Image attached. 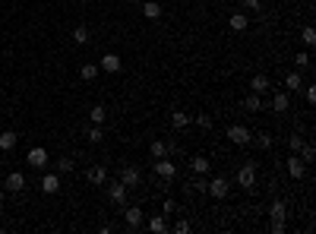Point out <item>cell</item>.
<instances>
[{"instance_id":"32","label":"cell","mask_w":316,"mask_h":234,"mask_svg":"<svg viewBox=\"0 0 316 234\" xmlns=\"http://www.w3.org/2000/svg\"><path fill=\"white\" fill-rule=\"evenodd\" d=\"M313 155H316L313 143H304V146H300V158H304V162H313Z\"/></svg>"},{"instance_id":"16","label":"cell","mask_w":316,"mask_h":234,"mask_svg":"<svg viewBox=\"0 0 316 234\" xmlns=\"http://www.w3.org/2000/svg\"><path fill=\"white\" fill-rule=\"evenodd\" d=\"M98 66H102L105 73H120V57H117V54H105Z\"/></svg>"},{"instance_id":"4","label":"cell","mask_w":316,"mask_h":234,"mask_svg":"<svg viewBox=\"0 0 316 234\" xmlns=\"http://www.w3.org/2000/svg\"><path fill=\"white\" fill-rule=\"evenodd\" d=\"M120 184L130 190V187H139L143 184V171H139V165H126L124 171H120Z\"/></svg>"},{"instance_id":"26","label":"cell","mask_w":316,"mask_h":234,"mask_svg":"<svg viewBox=\"0 0 316 234\" xmlns=\"http://www.w3.org/2000/svg\"><path fill=\"white\" fill-rule=\"evenodd\" d=\"M269 215H272V218H285V215H288V206L281 203V199H275L272 209H269Z\"/></svg>"},{"instance_id":"9","label":"cell","mask_w":316,"mask_h":234,"mask_svg":"<svg viewBox=\"0 0 316 234\" xmlns=\"http://www.w3.org/2000/svg\"><path fill=\"white\" fill-rule=\"evenodd\" d=\"M250 92H256V95H266V92H272V79H269L266 73H256V76L250 79Z\"/></svg>"},{"instance_id":"14","label":"cell","mask_w":316,"mask_h":234,"mask_svg":"<svg viewBox=\"0 0 316 234\" xmlns=\"http://www.w3.org/2000/svg\"><path fill=\"white\" fill-rule=\"evenodd\" d=\"M6 190H13V193H19V190H25V177L19 174V171H13V174H6Z\"/></svg>"},{"instance_id":"3","label":"cell","mask_w":316,"mask_h":234,"mask_svg":"<svg viewBox=\"0 0 316 234\" xmlns=\"http://www.w3.org/2000/svg\"><path fill=\"white\" fill-rule=\"evenodd\" d=\"M228 139H231L234 146H250V139H253V133L247 130L244 124H231L228 127Z\"/></svg>"},{"instance_id":"2","label":"cell","mask_w":316,"mask_h":234,"mask_svg":"<svg viewBox=\"0 0 316 234\" xmlns=\"http://www.w3.org/2000/svg\"><path fill=\"white\" fill-rule=\"evenodd\" d=\"M124 218H126V228H130V231H139L146 225L143 206H126V209H124Z\"/></svg>"},{"instance_id":"25","label":"cell","mask_w":316,"mask_h":234,"mask_svg":"<svg viewBox=\"0 0 316 234\" xmlns=\"http://www.w3.org/2000/svg\"><path fill=\"white\" fill-rule=\"evenodd\" d=\"M79 76H83L85 83H92V79L98 76V64H83V70H79Z\"/></svg>"},{"instance_id":"19","label":"cell","mask_w":316,"mask_h":234,"mask_svg":"<svg viewBox=\"0 0 316 234\" xmlns=\"http://www.w3.org/2000/svg\"><path fill=\"white\" fill-rule=\"evenodd\" d=\"M171 124L177 127V130H184V127H190V124H193V117L187 114V111H171Z\"/></svg>"},{"instance_id":"1","label":"cell","mask_w":316,"mask_h":234,"mask_svg":"<svg viewBox=\"0 0 316 234\" xmlns=\"http://www.w3.org/2000/svg\"><path fill=\"white\" fill-rule=\"evenodd\" d=\"M237 187H244L247 193L256 190V162L240 165V171H237Z\"/></svg>"},{"instance_id":"39","label":"cell","mask_w":316,"mask_h":234,"mask_svg":"<svg viewBox=\"0 0 316 234\" xmlns=\"http://www.w3.org/2000/svg\"><path fill=\"white\" fill-rule=\"evenodd\" d=\"M206 187H209V180H203V177L193 180V190H196V193H206Z\"/></svg>"},{"instance_id":"21","label":"cell","mask_w":316,"mask_h":234,"mask_svg":"<svg viewBox=\"0 0 316 234\" xmlns=\"http://www.w3.org/2000/svg\"><path fill=\"white\" fill-rule=\"evenodd\" d=\"M263 108V98L256 95V92H247L244 95V111H259Z\"/></svg>"},{"instance_id":"5","label":"cell","mask_w":316,"mask_h":234,"mask_svg":"<svg viewBox=\"0 0 316 234\" xmlns=\"http://www.w3.org/2000/svg\"><path fill=\"white\" fill-rule=\"evenodd\" d=\"M152 168H155V174L158 177H165V180H174V174H177V165L171 162V158H155V165H152Z\"/></svg>"},{"instance_id":"8","label":"cell","mask_w":316,"mask_h":234,"mask_svg":"<svg viewBox=\"0 0 316 234\" xmlns=\"http://www.w3.org/2000/svg\"><path fill=\"white\" fill-rule=\"evenodd\" d=\"M288 174H291L294 180H300V177L307 174V162H304V158L297 155V152H294V155L288 158Z\"/></svg>"},{"instance_id":"10","label":"cell","mask_w":316,"mask_h":234,"mask_svg":"<svg viewBox=\"0 0 316 234\" xmlns=\"http://www.w3.org/2000/svg\"><path fill=\"white\" fill-rule=\"evenodd\" d=\"M85 177H89V184L102 187V184H107V168H105V165H92V168H89V174H85Z\"/></svg>"},{"instance_id":"15","label":"cell","mask_w":316,"mask_h":234,"mask_svg":"<svg viewBox=\"0 0 316 234\" xmlns=\"http://www.w3.org/2000/svg\"><path fill=\"white\" fill-rule=\"evenodd\" d=\"M228 25H231V32H247L250 19H247V13H234V16L228 19Z\"/></svg>"},{"instance_id":"40","label":"cell","mask_w":316,"mask_h":234,"mask_svg":"<svg viewBox=\"0 0 316 234\" xmlns=\"http://www.w3.org/2000/svg\"><path fill=\"white\" fill-rule=\"evenodd\" d=\"M294 64H297V66H310V54H297V57H294Z\"/></svg>"},{"instance_id":"24","label":"cell","mask_w":316,"mask_h":234,"mask_svg":"<svg viewBox=\"0 0 316 234\" xmlns=\"http://www.w3.org/2000/svg\"><path fill=\"white\" fill-rule=\"evenodd\" d=\"M149 152H152V158H165L168 155V143L165 139H155V143L149 146Z\"/></svg>"},{"instance_id":"11","label":"cell","mask_w":316,"mask_h":234,"mask_svg":"<svg viewBox=\"0 0 316 234\" xmlns=\"http://www.w3.org/2000/svg\"><path fill=\"white\" fill-rule=\"evenodd\" d=\"M288 108H291V98H288V92H272V111L285 114Z\"/></svg>"},{"instance_id":"37","label":"cell","mask_w":316,"mask_h":234,"mask_svg":"<svg viewBox=\"0 0 316 234\" xmlns=\"http://www.w3.org/2000/svg\"><path fill=\"white\" fill-rule=\"evenodd\" d=\"M288 146H291V152H300V146H304V136H300V133H294V136L288 139Z\"/></svg>"},{"instance_id":"17","label":"cell","mask_w":316,"mask_h":234,"mask_svg":"<svg viewBox=\"0 0 316 234\" xmlns=\"http://www.w3.org/2000/svg\"><path fill=\"white\" fill-rule=\"evenodd\" d=\"M16 143H19V136L13 130H3V133H0V149H3V152L16 149Z\"/></svg>"},{"instance_id":"12","label":"cell","mask_w":316,"mask_h":234,"mask_svg":"<svg viewBox=\"0 0 316 234\" xmlns=\"http://www.w3.org/2000/svg\"><path fill=\"white\" fill-rule=\"evenodd\" d=\"M107 196H111L117 206H126V187L117 180V184H111V187H107Z\"/></svg>"},{"instance_id":"38","label":"cell","mask_w":316,"mask_h":234,"mask_svg":"<svg viewBox=\"0 0 316 234\" xmlns=\"http://www.w3.org/2000/svg\"><path fill=\"white\" fill-rule=\"evenodd\" d=\"M161 212H165V215H174V212H177V203H174V199H165V206H161Z\"/></svg>"},{"instance_id":"30","label":"cell","mask_w":316,"mask_h":234,"mask_svg":"<svg viewBox=\"0 0 316 234\" xmlns=\"http://www.w3.org/2000/svg\"><path fill=\"white\" fill-rule=\"evenodd\" d=\"M250 143H256L259 149H272V136H269V133H256V136H253Z\"/></svg>"},{"instance_id":"36","label":"cell","mask_w":316,"mask_h":234,"mask_svg":"<svg viewBox=\"0 0 316 234\" xmlns=\"http://www.w3.org/2000/svg\"><path fill=\"white\" fill-rule=\"evenodd\" d=\"M193 120H196V127H203V130H212V117L209 114H196Z\"/></svg>"},{"instance_id":"34","label":"cell","mask_w":316,"mask_h":234,"mask_svg":"<svg viewBox=\"0 0 316 234\" xmlns=\"http://www.w3.org/2000/svg\"><path fill=\"white\" fill-rule=\"evenodd\" d=\"M269 231L272 234H285V218H272V222H269Z\"/></svg>"},{"instance_id":"41","label":"cell","mask_w":316,"mask_h":234,"mask_svg":"<svg viewBox=\"0 0 316 234\" xmlns=\"http://www.w3.org/2000/svg\"><path fill=\"white\" fill-rule=\"evenodd\" d=\"M304 95H307V102H310V105L316 102V89H313V85H307V89H304Z\"/></svg>"},{"instance_id":"18","label":"cell","mask_w":316,"mask_h":234,"mask_svg":"<svg viewBox=\"0 0 316 234\" xmlns=\"http://www.w3.org/2000/svg\"><path fill=\"white\" fill-rule=\"evenodd\" d=\"M149 231L152 234H168V218H165V212L155 218H149Z\"/></svg>"},{"instance_id":"45","label":"cell","mask_w":316,"mask_h":234,"mask_svg":"<svg viewBox=\"0 0 316 234\" xmlns=\"http://www.w3.org/2000/svg\"><path fill=\"white\" fill-rule=\"evenodd\" d=\"M79 3H85V0H79Z\"/></svg>"},{"instance_id":"33","label":"cell","mask_w":316,"mask_h":234,"mask_svg":"<svg viewBox=\"0 0 316 234\" xmlns=\"http://www.w3.org/2000/svg\"><path fill=\"white\" fill-rule=\"evenodd\" d=\"M70 171H73L70 158H57V174H70Z\"/></svg>"},{"instance_id":"27","label":"cell","mask_w":316,"mask_h":234,"mask_svg":"<svg viewBox=\"0 0 316 234\" xmlns=\"http://www.w3.org/2000/svg\"><path fill=\"white\" fill-rule=\"evenodd\" d=\"M89 117H92V124H98V127H102V124H105V117H107V111L102 108V105H95V108L89 111Z\"/></svg>"},{"instance_id":"20","label":"cell","mask_w":316,"mask_h":234,"mask_svg":"<svg viewBox=\"0 0 316 234\" xmlns=\"http://www.w3.org/2000/svg\"><path fill=\"white\" fill-rule=\"evenodd\" d=\"M285 89H288V92H300V89H304V79H300V73H288V76H285Z\"/></svg>"},{"instance_id":"22","label":"cell","mask_w":316,"mask_h":234,"mask_svg":"<svg viewBox=\"0 0 316 234\" xmlns=\"http://www.w3.org/2000/svg\"><path fill=\"white\" fill-rule=\"evenodd\" d=\"M42 190H44V193H57V190H60V177H57V174H44V177H42Z\"/></svg>"},{"instance_id":"28","label":"cell","mask_w":316,"mask_h":234,"mask_svg":"<svg viewBox=\"0 0 316 234\" xmlns=\"http://www.w3.org/2000/svg\"><path fill=\"white\" fill-rule=\"evenodd\" d=\"M73 42L85 44V42H89V29H85V25H76V29H73Z\"/></svg>"},{"instance_id":"7","label":"cell","mask_w":316,"mask_h":234,"mask_svg":"<svg viewBox=\"0 0 316 234\" xmlns=\"http://www.w3.org/2000/svg\"><path fill=\"white\" fill-rule=\"evenodd\" d=\"M25 162H29L32 168H48V162H51V158H48V152H44L42 146H32V149H29V155H25Z\"/></svg>"},{"instance_id":"44","label":"cell","mask_w":316,"mask_h":234,"mask_svg":"<svg viewBox=\"0 0 316 234\" xmlns=\"http://www.w3.org/2000/svg\"><path fill=\"white\" fill-rule=\"evenodd\" d=\"M130 3H139V0H130Z\"/></svg>"},{"instance_id":"29","label":"cell","mask_w":316,"mask_h":234,"mask_svg":"<svg viewBox=\"0 0 316 234\" xmlns=\"http://www.w3.org/2000/svg\"><path fill=\"white\" fill-rule=\"evenodd\" d=\"M85 136H89V143H102V139H105V130H102V127H98V124H92Z\"/></svg>"},{"instance_id":"6","label":"cell","mask_w":316,"mask_h":234,"mask_svg":"<svg viewBox=\"0 0 316 234\" xmlns=\"http://www.w3.org/2000/svg\"><path fill=\"white\" fill-rule=\"evenodd\" d=\"M228 190H231V184H228L225 177H212L209 187H206V193H209V196H215V199H225Z\"/></svg>"},{"instance_id":"13","label":"cell","mask_w":316,"mask_h":234,"mask_svg":"<svg viewBox=\"0 0 316 234\" xmlns=\"http://www.w3.org/2000/svg\"><path fill=\"white\" fill-rule=\"evenodd\" d=\"M209 168H212L209 158H203V155H193L190 158V171H193V174H209Z\"/></svg>"},{"instance_id":"43","label":"cell","mask_w":316,"mask_h":234,"mask_svg":"<svg viewBox=\"0 0 316 234\" xmlns=\"http://www.w3.org/2000/svg\"><path fill=\"white\" fill-rule=\"evenodd\" d=\"M0 203H3V187H0Z\"/></svg>"},{"instance_id":"42","label":"cell","mask_w":316,"mask_h":234,"mask_svg":"<svg viewBox=\"0 0 316 234\" xmlns=\"http://www.w3.org/2000/svg\"><path fill=\"white\" fill-rule=\"evenodd\" d=\"M244 6L247 10H259V0H244Z\"/></svg>"},{"instance_id":"23","label":"cell","mask_w":316,"mask_h":234,"mask_svg":"<svg viewBox=\"0 0 316 234\" xmlns=\"http://www.w3.org/2000/svg\"><path fill=\"white\" fill-rule=\"evenodd\" d=\"M143 13H146V19H158L161 16V3H155V0H146V3H143Z\"/></svg>"},{"instance_id":"35","label":"cell","mask_w":316,"mask_h":234,"mask_svg":"<svg viewBox=\"0 0 316 234\" xmlns=\"http://www.w3.org/2000/svg\"><path fill=\"white\" fill-rule=\"evenodd\" d=\"M190 231H193V225L187 222V218H180V222L174 225V234H190Z\"/></svg>"},{"instance_id":"31","label":"cell","mask_w":316,"mask_h":234,"mask_svg":"<svg viewBox=\"0 0 316 234\" xmlns=\"http://www.w3.org/2000/svg\"><path fill=\"white\" fill-rule=\"evenodd\" d=\"M300 38H304L307 48H313V44H316V29H313V25H307V29L300 32Z\"/></svg>"}]
</instances>
